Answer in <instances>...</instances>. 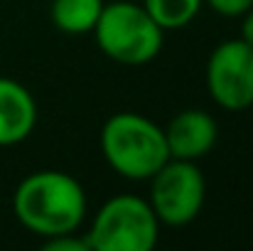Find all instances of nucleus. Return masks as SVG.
<instances>
[{"label": "nucleus", "instance_id": "f257e3e1", "mask_svg": "<svg viewBox=\"0 0 253 251\" xmlns=\"http://www.w3.org/2000/svg\"><path fill=\"white\" fill-rule=\"evenodd\" d=\"M12 212L27 232L42 239L79 232L86 219V192L64 170H37L12 192Z\"/></svg>", "mask_w": 253, "mask_h": 251}, {"label": "nucleus", "instance_id": "f03ea898", "mask_svg": "<svg viewBox=\"0 0 253 251\" xmlns=\"http://www.w3.org/2000/svg\"><path fill=\"white\" fill-rule=\"evenodd\" d=\"M101 155L126 180H150L169 160L163 126L135 111L113 113L101 128Z\"/></svg>", "mask_w": 253, "mask_h": 251}, {"label": "nucleus", "instance_id": "7ed1b4c3", "mask_svg": "<svg viewBox=\"0 0 253 251\" xmlns=\"http://www.w3.org/2000/svg\"><path fill=\"white\" fill-rule=\"evenodd\" d=\"M91 32L103 57L126 67H143L153 62L165 45V30L143 5L128 0L103 5Z\"/></svg>", "mask_w": 253, "mask_h": 251}, {"label": "nucleus", "instance_id": "20e7f679", "mask_svg": "<svg viewBox=\"0 0 253 251\" xmlns=\"http://www.w3.org/2000/svg\"><path fill=\"white\" fill-rule=\"evenodd\" d=\"M86 239L91 251H153L160 239V222L148 200L116 195L98 207Z\"/></svg>", "mask_w": 253, "mask_h": 251}, {"label": "nucleus", "instance_id": "39448f33", "mask_svg": "<svg viewBox=\"0 0 253 251\" xmlns=\"http://www.w3.org/2000/svg\"><path fill=\"white\" fill-rule=\"evenodd\" d=\"M207 200V180L194 160L169 158L150 177V207L160 224L187 227L194 222Z\"/></svg>", "mask_w": 253, "mask_h": 251}, {"label": "nucleus", "instance_id": "423d86ee", "mask_svg": "<svg viewBox=\"0 0 253 251\" xmlns=\"http://www.w3.org/2000/svg\"><path fill=\"white\" fill-rule=\"evenodd\" d=\"M207 89L224 111H246L253 106V47L226 40L214 47L207 62Z\"/></svg>", "mask_w": 253, "mask_h": 251}, {"label": "nucleus", "instance_id": "0eeeda50", "mask_svg": "<svg viewBox=\"0 0 253 251\" xmlns=\"http://www.w3.org/2000/svg\"><path fill=\"white\" fill-rule=\"evenodd\" d=\"M163 131L169 158L194 160V163L209 155L219 138V123L204 108H184L174 113Z\"/></svg>", "mask_w": 253, "mask_h": 251}, {"label": "nucleus", "instance_id": "6e6552de", "mask_svg": "<svg viewBox=\"0 0 253 251\" xmlns=\"http://www.w3.org/2000/svg\"><path fill=\"white\" fill-rule=\"evenodd\" d=\"M37 101L32 91L10 77H0V148L17 146L35 133Z\"/></svg>", "mask_w": 253, "mask_h": 251}, {"label": "nucleus", "instance_id": "1a4fd4ad", "mask_svg": "<svg viewBox=\"0 0 253 251\" xmlns=\"http://www.w3.org/2000/svg\"><path fill=\"white\" fill-rule=\"evenodd\" d=\"M103 5V0H52L49 20L64 35H88Z\"/></svg>", "mask_w": 253, "mask_h": 251}, {"label": "nucleus", "instance_id": "9d476101", "mask_svg": "<svg viewBox=\"0 0 253 251\" xmlns=\"http://www.w3.org/2000/svg\"><path fill=\"white\" fill-rule=\"evenodd\" d=\"M202 5L204 0H143V7L165 32L187 27L199 15Z\"/></svg>", "mask_w": 253, "mask_h": 251}, {"label": "nucleus", "instance_id": "9b49d317", "mask_svg": "<svg viewBox=\"0 0 253 251\" xmlns=\"http://www.w3.org/2000/svg\"><path fill=\"white\" fill-rule=\"evenodd\" d=\"M44 251H91V244H88L86 234L67 232V234L44 239Z\"/></svg>", "mask_w": 253, "mask_h": 251}, {"label": "nucleus", "instance_id": "f8f14e48", "mask_svg": "<svg viewBox=\"0 0 253 251\" xmlns=\"http://www.w3.org/2000/svg\"><path fill=\"white\" fill-rule=\"evenodd\" d=\"M216 15L221 17H241L253 7V0H204Z\"/></svg>", "mask_w": 253, "mask_h": 251}, {"label": "nucleus", "instance_id": "ddd939ff", "mask_svg": "<svg viewBox=\"0 0 253 251\" xmlns=\"http://www.w3.org/2000/svg\"><path fill=\"white\" fill-rule=\"evenodd\" d=\"M241 40L253 47V7L241 15Z\"/></svg>", "mask_w": 253, "mask_h": 251}]
</instances>
